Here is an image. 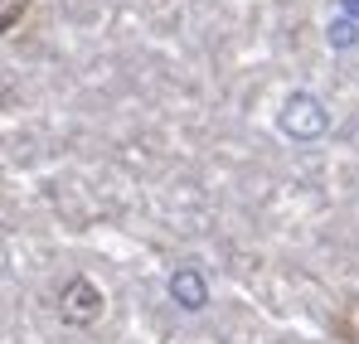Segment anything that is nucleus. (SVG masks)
<instances>
[{
	"mask_svg": "<svg viewBox=\"0 0 359 344\" xmlns=\"http://www.w3.org/2000/svg\"><path fill=\"white\" fill-rule=\"evenodd\" d=\"M282 131H292L301 141H316L325 131V107L311 97V92H292L287 107H282Z\"/></svg>",
	"mask_w": 359,
	"mask_h": 344,
	"instance_id": "obj_1",
	"label": "nucleus"
},
{
	"mask_svg": "<svg viewBox=\"0 0 359 344\" xmlns=\"http://www.w3.org/2000/svg\"><path fill=\"white\" fill-rule=\"evenodd\" d=\"M63 320L68 325H93L97 315H102V296H97V287L93 282H83V277H73L68 287H63Z\"/></svg>",
	"mask_w": 359,
	"mask_h": 344,
	"instance_id": "obj_2",
	"label": "nucleus"
},
{
	"mask_svg": "<svg viewBox=\"0 0 359 344\" xmlns=\"http://www.w3.org/2000/svg\"><path fill=\"white\" fill-rule=\"evenodd\" d=\"M170 296H175V305H184V310H204L209 305V287H204V277L194 267H184V272L170 277Z\"/></svg>",
	"mask_w": 359,
	"mask_h": 344,
	"instance_id": "obj_3",
	"label": "nucleus"
},
{
	"mask_svg": "<svg viewBox=\"0 0 359 344\" xmlns=\"http://www.w3.org/2000/svg\"><path fill=\"white\" fill-rule=\"evenodd\" d=\"M330 44H335V49H355L359 44V20H350V15L330 20Z\"/></svg>",
	"mask_w": 359,
	"mask_h": 344,
	"instance_id": "obj_4",
	"label": "nucleus"
},
{
	"mask_svg": "<svg viewBox=\"0 0 359 344\" xmlns=\"http://www.w3.org/2000/svg\"><path fill=\"white\" fill-rule=\"evenodd\" d=\"M20 10H25V0H5V29L20 20Z\"/></svg>",
	"mask_w": 359,
	"mask_h": 344,
	"instance_id": "obj_5",
	"label": "nucleus"
},
{
	"mask_svg": "<svg viewBox=\"0 0 359 344\" xmlns=\"http://www.w3.org/2000/svg\"><path fill=\"white\" fill-rule=\"evenodd\" d=\"M340 5H345V15H350V20H359V0H340Z\"/></svg>",
	"mask_w": 359,
	"mask_h": 344,
	"instance_id": "obj_6",
	"label": "nucleus"
}]
</instances>
